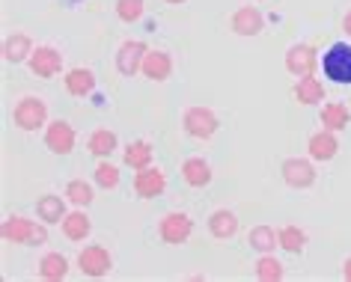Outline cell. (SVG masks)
I'll use <instances>...</instances> for the list:
<instances>
[{
	"mask_svg": "<svg viewBox=\"0 0 351 282\" xmlns=\"http://www.w3.org/2000/svg\"><path fill=\"white\" fill-rule=\"evenodd\" d=\"M36 273H39V279H45V282L66 279L69 277V259L63 253H45L36 264Z\"/></svg>",
	"mask_w": 351,
	"mask_h": 282,
	"instance_id": "d4e9b609",
	"label": "cell"
},
{
	"mask_svg": "<svg viewBox=\"0 0 351 282\" xmlns=\"http://www.w3.org/2000/svg\"><path fill=\"white\" fill-rule=\"evenodd\" d=\"M280 175H283L286 188H292V190H310L315 179H319V172H315V166H313V157H286V161L280 164Z\"/></svg>",
	"mask_w": 351,
	"mask_h": 282,
	"instance_id": "8992f818",
	"label": "cell"
},
{
	"mask_svg": "<svg viewBox=\"0 0 351 282\" xmlns=\"http://www.w3.org/2000/svg\"><path fill=\"white\" fill-rule=\"evenodd\" d=\"M63 196L72 202L75 208H90L93 199H95V190H93V184L86 181V179H72V181L66 184Z\"/></svg>",
	"mask_w": 351,
	"mask_h": 282,
	"instance_id": "f1b7e54d",
	"label": "cell"
},
{
	"mask_svg": "<svg viewBox=\"0 0 351 282\" xmlns=\"http://www.w3.org/2000/svg\"><path fill=\"white\" fill-rule=\"evenodd\" d=\"M12 125L24 131V134H33V131L48 125V104L39 95H24V99L15 101L12 107Z\"/></svg>",
	"mask_w": 351,
	"mask_h": 282,
	"instance_id": "7a4b0ae2",
	"label": "cell"
},
{
	"mask_svg": "<svg viewBox=\"0 0 351 282\" xmlns=\"http://www.w3.org/2000/svg\"><path fill=\"white\" fill-rule=\"evenodd\" d=\"M182 181L188 188H208L212 184V166L206 157H185L182 161Z\"/></svg>",
	"mask_w": 351,
	"mask_h": 282,
	"instance_id": "ac0fdd59",
	"label": "cell"
},
{
	"mask_svg": "<svg viewBox=\"0 0 351 282\" xmlns=\"http://www.w3.org/2000/svg\"><path fill=\"white\" fill-rule=\"evenodd\" d=\"M0 238L6 244H30V246H39V244H48V223H36V220H27L21 214H12L3 220L0 226Z\"/></svg>",
	"mask_w": 351,
	"mask_h": 282,
	"instance_id": "6da1fadb",
	"label": "cell"
},
{
	"mask_svg": "<svg viewBox=\"0 0 351 282\" xmlns=\"http://www.w3.org/2000/svg\"><path fill=\"white\" fill-rule=\"evenodd\" d=\"M66 196H57V193H45V196H39L36 202V217L42 220V223L54 226V223H63V217L69 214L66 211Z\"/></svg>",
	"mask_w": 351,
	"mask_h": 282,
	"instance_id": "7402d4cb",
	"label": "cell"
},
{
	"mask_svg": "<svg viewBox=\"0 0 351 282\" xmlns=\"http://www.w3.org/2000/svg\"><path fill=\"white\" fill-rule=\"evenodd\" d=\"M63 235L69 238V241H75V244H81V241H86L90 238V232H93V220H90V214L86 211H69V214L63 217Z\"/></svg>",
	"mask_w": 351,
	"mask_h": 282,
	"instance_id": "603a6c76",
	"label": "cell"
},
{
	"mask_svg": "<svg viewBox=\"0 0 351 282\" xmlns=\"http://www.w3.org/2000/svg\"><path fill=\"white\" fill-rule=\"evenodd\" d=\"M322 75L330 84L351 86V45L348 42H333V45L322 54Z\"/></svg>",
	"mask_w": 351,
	"mask_h": 282,
	"instance_id": "3957f363",
	"label": "cell"
},
{
	"mask_svg": "<svg viewBox=\"0 0 351 282\" xmlns=\"http://www.w3.org/2000/svg\"><path fill=\"white\" fill-rule=\"evenodd\" d=\"M283 63L292 77H306V75H315V66L322 63V57L310 42H295V45H289Z\"/></svg>",
	"mask_w": 351,
	"mask_h": 282,
	"instance_id": "52a82bcc",
	"label": "cell"
},
{
	"mask_svg": "<svg viewBox=\"0 0 351 282\" xmlns=\"http://www.w3.org/2000/svg\"><path fill=\"white\" fill-rule=\"evenodd\" d=\"M292 95H295L298 104H304V107H313V104H322L324 101V84L315 75L298 77V84L292 86Z\"/></svg>",
	"mask_w": 351,
	"mask_h": 282,
	"instance_id": "44dd1931",
	"label": "cell"
},
{
	"mask_svg": "<svg viewBox=\"0 0 351 282\" xmlns=\"http://www.w3.org/2000/svg\"><path fill=\"white\" fill-rule=\"evenodd\" d=\"M342 30H346L348 36H351V10L346 12V18H342Z\"/></svg>",
	"mask_w": 351,
	"mask_h": 282,
	"instance_id": "836d02e7",
	"label": "cell"
},
{
	"mask_svg": "<svg viewBox=\"0 0 351 282\" xmlns=\"http://www.w3.org/2000/svg\"><path fill=\"white\" fill-rule=\"evenodd\" d=\"M164 3H170V6H182L185 0H164Z\"/></svg>",
	"mask_w": 351,
	"mask_h": 282,
	"instance_id": "e575fe53",
	"label": "cell"
},
{
	"mask_svg": "<svg viewBox=\"0 0 351 282\" xmlns=\"http://www.w3.org/2000/svg\"><path fill=\"white\" fill-rule=\"evenodd\" d=\"M77 268H81L84 277L90 279H101L108 277V273L113 270V259L108 253V246L101 244H86L81 253H77Z\"/></svg>",
	"mask_w": 351,
	"mask_h": 282,
	"instance_id": "ba28073f",
	"label": "cell"
},
{
	"mask_svg": "<svg viewBox=\"0 0 351 282\" xmlns=\"http://www.w3.org/2000/svg\"><path fill=\"white\" fill-rule=\"evenodd\" d=\"M167 190V175L161 166H143L134 172V193L140 199H155Z\"/></svg>",
	"mask_w": 351,
	"mask_h": 282,
	"instance_id": "4fadbf2b",
	"label": "cell"
},
{
	"mask_svg": "<svg viewBox=\"0 0 351 282\" xmlns=\"http://www.w3.org/2000/svg\"><path fill=\"white\" fill-rule=\"evenodd\" d=\"M117 149H119V140L110 128H95L90 134V140H86V152H90L93 157H99V161L101 157H110Z\"/></svg>",
	"mask_w": 351,
	"mask_h": 282,
	"instance_id": "484cf974",
	"label": "cell"
},
{
	"mask_svg": "<svg viewBox=\"0 0 351 282\" xmlns=\"http://www.w3.org/2000/svg\"><path fill=\"white\" fill-rule=\"evenodd\" d=\"M221 128V119L212 107H203V104H191L182 113V131L191 137V140H212Z\"/></svg>",
	"mask_w": 351,
	"mask_h": 282,
	"instance_id": "277c9868",
	"label": "cell"
},
{
	"mask_svg": "<svg viewBox=\"0 0 351 282\" xmlns=\"http://www.w3.org/2000/svg\"><path fill=\"white\" fill-rule=\"evenodd\" d=\"M342 279H346V282H351V255H348L346 261H342Z\"/></svg>",
	"mask_w": 351,
	"mask_h": 282,
	"instance_id": "d6a6232c",
	"label": "cell"
},
{
	"mask_svg": "<svg viewBox=\"0 0 351 282\" xmlns=\"http://www.w3.org/2000/svg\"><path fill=\"white\" fill-rule=\"evenodd\" d=\"M146 54H149V45H146L143 39H128V42H122L119 51H117V72H119L122 77L140 75Z\"/></svg>",
	"mask_w": 351,
	"mask_h": 282,
	"instance_id": "9c48e42d",
	"label": "cell"
},
{
	"mask_svg": "<svg viewBox=\"0 0 351 282\" xmlns=\"http://www.w3.org/2000/svg\"><path fill=\"white\" fill-rule=\"evenodd\" d=\"M239 217H235V211L230 208H217L212 211V217H208V235L217 238V241H232L235 235H239Z\"/></svg>",
	"mask_w": 351,
	"mask_h": 282,
	"instance_id": "e0dca14e",
	"label": "cell"
},
{
	"mask_svg": "<svg viewBox=\"0 0 351 282\" xmlns=\"http://www.w3.org/2000/svg\"><path fill=\"white\" fill-rule=\"evenodd\" d=\"M152 157H155V149L149 140H131V143L122 149V164L128 170H143V166H152Z\"/></svg>",
	"mask_w": 351,
	"mask_h": 282,
	"instance_id": "ffe728a7",
	"label": "cell"
},
{
	"mask_svg": "<svg viewBox=\"0 0 351 282\" xmlns=\"http://www.w3.org/2000/svg\"><path fill=\"white\" fill-rule=\"evenodd\" d=\"M119 181H122L119 166L110 164V157H101V161L95 164V170H93V184L95 188H101V190H117Z\"/></svg>",
	"mask_w": 351,
	"mask_h": 282,
	"instance_id": "83f0119b",
	"label": "cell"
},
{
	"mask_svg": "<svg viewBox=\"0 0 351 282\" xmlns=\"http://www.w3.org/2000/svg\"><path fill=\"white\" fill-rule=\"evenodd\" d=\"M337 152H339L337 131L322 128V131H315V134H310V140H306V155H310L313 161H319V164L333 161V157H337Z\"/></svg>",
	"mask_w": 351,
	"mask_h": 282,
	"instance_id": "5bb4252c",
	"label": "cell"
},
{
	"mask_svg": "<svg viewBox=\"0 0 351 282\" xmlns=\"http://www.w3.org/2000/svg\"><path fill=\"white\" fill-rule=\"evenodd\" d=\"M3 60L6 63H27L30 54H33V39L27 36V33H10V36L3 39Z\"/></svg>",
	"mask_w": 351,
	"mask_h": 282,
	"instance_id": "d6986e66",
	"label": "cell"
},
{
	"mask_svg": "<svg viewBox=\"0 0 351 282\" xmlns=\"http://www.w3.org/2000/svg\"><path fill=\"white\" fill-rule=\"evenodd\" d=\"M140 75H143L146 81H152V84L167 81V77L173 75V57H170V51L149 48V54H146V60H143V68H140Z\"/></svg>",
	"mask_w": 351,
	"mask_h": 282,
	"instance_id": "9a60e30c",
	"label": "cell"
},
{
	"mask_svg": "<svg viewBox=\"0 0 351 282\" xmlns=\"http://www.w3.org/2000/svg\"><path fill=\"white\" fill-rule=\"evenodd\" d=\"M146 15V0H117V18L122 24H137Z\"/></svg>",
	"mask_w": 351,
	"mask_h": 282,
	"instance_id": "1f68e13d",
	"label": "cell"
},
{
	"mask_svg": "<svg viewBox=\"0 0 351 282\" xmlns=\"http://www.w3.org/2000/svg\"><path fill=\"white\" fill-rule=\"evenodd\" d=\"M277 241H280V250L301 255L306 246V232L301 226H283V229H277Z\"/></svg>",
	"mask_w": 351,
	"mask_h": 282,
	"instance_id": "f546056e",
	"label": "cell"
},
{
	"mask_svg": "<svg viewBox=\"0 0 351 282\" xmlns=\"http://www.w3.org/2000/svg\"><path fill=\"white\" fill-rule=\"evenodd\" d=\"M75 143H77V134H75V128L69 125L66 119H54V122H48V125H45V146H48V152L66 157V155L75 152Z\"/></svg>",
	"mask_w": 351,
	"mask_h": 282,
	"instance_id": "8fae6325",
	"label": "cell"
},
{
	"mask_svg": "<svg viewBox=\"0 0 351 282\" xmlns=\"http://www.w3.org/2000/svg\"><path fill=\"white\" fill-rule=\"evenodd\" d=\"M194 235V220L185 211H170L158 220V238L167 246H182L188 244V238Z\"/></svg>",
	"mask_w": 351,
	"mask_h": 282,
	"instance_id": "5b68a950",
	"label": "cell"
},
{
	"mask_svg": "<svg viewBox=\"0 0 351 282\" xmlns=\"http://www.w3.org/2000/svg\"><path fill=\"white\" fill-rule=\"evenodd\" d=\"M230 30L235 33V36L253 39L265 30V15L259 12V6H239L230 18Z\"/></svg>",
	"mask_w": 351,
	"mask_h": 282,
	"instance_id": "7c38bea8",
	"label": "cell"
},
{
	"mask_svg": "<svg viewBox=\"0 0 351 282\" xmlns=\"http://www.w3.org/2000/svg\"><path fill=\"white\" fill-rule=\"evenodd\" d=\"M63 86H66V92L72 95V99H86V95H93L95 92L93 68H84V66L69 68V72L63 75Z\"/></svg>",
	"mask_w": 351,
	"mask_h": 282,
	"instance_id": "2e32d148",
	"label": "cell"
},
{
	"mask_svg": "<svg viewBox=\"0 0 351 282\" xmlns=\"http://www.w3.org/2000/svg\"><path fill=\"white\" fill-rule=\"evenodd\" d=\"M27 66H30V72L36 77L51 81V77H57L60 72H63V54H60L54 45H39V48H33Z\"/></svg>",
	"mask_w": 351,
	"mask_h": 282,
	"instance_id": "30bf717a",
	"label": "cell"
},
{
	"mask_svg": "<svg viewBox=\"0 0 351 282\" xmlns=\"http://www.w3.org/2000/svg\"><path fill=\"white\" fill-rule=\"evenodd\" d=\"M319 122H322V128H328V131H346L351 125V110H348V104H342V101H328L324 107L319 110Z\"/></svg>",
	"mask_w": 351,
	"mask_h": 282,
	"instance_id": "cb8c5ba5",
	"label": "cell"
},
{
	"mask_svg": "<svg viewBox=\"0 0 351 282\" xmlns=\"http://www.w3.org/2000/svg\"><path fill=\"white\" fill-rule=\"evenodd\" d=\"M253 273H256L259 282H280V279L286 277L283 261H280L274 253H262L259 259H256V264H253Z\"/></svg>",
	"mask_w": 351,
	"mask_h": 282,
	"instance_id": "4316f807",
	"label": "cell"
},
{
	"mask_svg": "<svg viewBox=\"0 0 351 282\" xmlns=\"http://www.w3.org/2000/svg\"><path fill=\"white\" fill-rule=\"evenodd\" d=\"M247 244L253 246L256 253H274L277 246H280V241H277V232L271 226H253L250 232H247Z\"/></svg>",
	"mask_w": 351,
	"mask_h": 282,
	"instance_id": "4dcf8cb0",
	"label": "cell"
}]
</instances>
